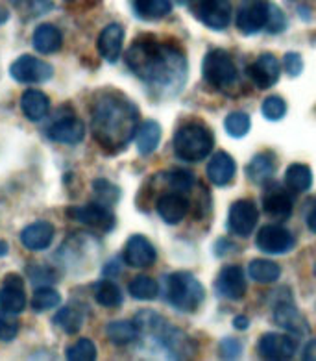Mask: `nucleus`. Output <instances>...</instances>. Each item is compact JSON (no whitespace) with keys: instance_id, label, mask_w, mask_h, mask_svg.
<instances>
[{"instance_id":"obj_1","label":"nucleus","mask_w":316,"mask_h":361,"mask_svg":"<svg viewBox=\"0 0 316 361\" xmlns=\"http://www.w3.org/2000/svg\"><path fill=\"white\" fill-rule=\"evenodd\" d=\"M129 71L158 97L178 94L187 80V60L179 49L156 39H137L126 52Z\"/></svg>"},{"instance_id":"obj_2","label":"nucleus","mask_w":316,"mask_h":361,"mask_svg":"<svg viewBox=\"0 0 316 361\" xmlns=\"http://www.w3.org/2000/svg\"><path fill=\"white\" fill-rule=\"evenodd\" d=\"M91 130L102 149L119 152L139 130V108L120 93H104L93 106Z\"/></svg>"},{"instance_id":"obj_3","label":"nucleus","mask_w":316,"mask_h":361,"mask_svg":"<svg viewBox=\"0 0 316 361\" xmlns=\"http://www.w3.org/2000/svg\"><path fill=\"white\" fill-rule=\"evenodd\" d=\"M165 297L168 304L178 312L193 313L202 306L206 291L191 272L178 271L165 278Z\"/></svg>"},{"instance_id":"obj_4","label":"nucleus","mask_w":316,"mask_h":361,"mask_svg":"<svg viewBox=\"0 0 316 361\" xmlns=\"http://www.w3.org/2000/svg\"><path fill=\"white\" fill-rule=\"evenodd\" d=\"M215 135L203 123H187L174 135V152L183 161L196 164L213 152Z\"/></svg>"},{"instance_id":"obj_5","label":"nucleus","mask_w":316,"mask_h":361,"mask_svg":"<svg viewBox=\"0 0 316 361\" xmlns=\"http://www.w3.org/2000/svg\"><path fill=\"white\" fill-rule=\"evenodd\" d=\"M202 75L203 80L218 91L229 90L239 80L237 65L232 56L222 49L209 50L208 56L203 58Z\"/></svg>"},{"instance_id":"obj_6","label":"nucleus","mask_w":316,"mask_h":361,"mask_svg":"<svg viewBox=\"0 0 316 361\" xmlns=\"http://www.w3.org/2000/svg\"><path fill=\"white\" fill-rule=\"evenodd\" d=\"M67 215H69L70 221H76V223L84 224L87 228H93V230H99L102 233L111 232L115 224H117V219H115L113 212L100 202L72 206V208L67 209Z\"/></svg>"},{"instance_id":"obj_7","label":"nucleus","mask_w":316,"mask_h":361,"mask_svg":"<svg viewBox=\"0 0 316 361\" xmlns=\"http://www.w3.org/2000/svg\"><path fill=\"white\" fill-rule=\"evenodd\" d=\"M11 78L19 84H43L54 76V67L45 60H39L35 56H19L10 67Z\"/></svg>"},{"instance_id":"obj_8","label":"nucleus","mask_w":316,"mask_h":361,"mask_svg":"<svg viewBox=\"0 0 316 361\" xmlns=\"http://www.w3.org/2000/svg\"><path fill=\"white\" fill-rule=\"evenodd\" d=\"M259 221V209L252 200H237L232 204L229 213H227V228L229 232L239 235V238H248L252 235Z\"/></svg>"},{"instance_id":"obj_9","label":"nucleus","mask_w":316,"mask_h":361,"mask_svg":"<svg viewBox=\"0 0 316 361\" xmlns=\"http://www.w3.org/2000/svg\"><path fill=\"white\" fill-rule=\"evenodd\" d=\"M294 245V235L277 224H267L257 232L255 247L265 254H286L291 252Z\"/></svg>"},{"instance_id":"obj_10","label":"nucleus","mask_w":316,"mask_h":361,"mask_svg":"<svg viewBox=\"0 0 316 361\" xmlns=\"http://www.w3.org/2000/svg\"><path fill=\"white\" fill-rule=\"evenodd\" d=\"M198 20L211 30H226L232 20V4L229 0H200L196 6Z\"/></svg>"},{"instance_id":"obj_11","label":"nucleus","mask_w":316,"mask_h":361,"mask_svg":"<svg viewBox=\"0 0 316 361\" xmlns=\"http://www.w3.org/2000/svg\"><path fill=\"white\" fill-rule=\"evenodd\" d=\"M268 2L265 0H244L237 11V28L244 35L261 32L267 26Z\"/></svg>"},{"instance_id":"obj_12","label":"nucleus","mask_w":316,"mask_h":361,"mask_svg":"<svg viewBox=\"0 0 316 361\" xmlns=\"http://www.w3.org/2000/svg\"><path fill=\"white\" fill-rule=\"evenodd\" d=\"M26 304L28 300L25 293V280L19 274H8L0 287V310L19 315L26 310Z\"/></svg>"},{"instance_id":"obj_13","label":"nucleus","mask_w":316,"mask_h":361,"mask_svg":"<svg viewBox=\"0 0 316 361\" xmlns=\"http://www.w3.org/2000/svg\"><path fill=\"white\" fill-rule=\"evenodd\" d=\"M296 341L292 337L283 336V334H265L257 345L259 356L274 361L291 360L296 354Z\"/></svg>"},{"instance_id":"obj_14","label":"nucleus","mask_w":316,"mask_h":361,"mask_svg":"<svg viewBox=\"0 0 316 361\" xmlns=\"http://www.w3.org/2000/svg\"><path fill=\"white\" fill-rule=\"evenodd\" d=\"M156 257H158V252H156L153 245L150 243V239H146L141 233L132 235L124 247V262L129 267L146 269L156 263Z\"/></svg>"},{"instance_id":"obj_15","label":"nucleus","mask_w":316,"mask_h":361,"mask_svg":"<svg viewBox=\"0 0 316 361\" xmlns=\"http://www.w3.org/2000/svg\"><path fill=\"white\" fill-rule=\"evenodd\" d=\"M218 297L227 298V300H241L246 293V278L244 272L237 265H227L218 272L217 282H215Z\"/></svg>"},{"instance_id":"obj_16","label":"nucleus","mask_w":316,"mask_h":361,"mask_svg":"<svg viewBox=\"0 0 316 361\" xmlns=\"http://www.w3.org/2000/svg\"><path fill=\"white\" fill-rule=\"evenodd\" d=\"M54 235V224L49 223V221H37V223L28 224L20 232V243H23V247L32 250V252H41V250H46L52 245Z\"/></svg>"},{"instance_id":"obj_17","label":"nucleus","mask_w":316,"mask_h":361,"mask_svg":"<svg viewBox=\"0 0 316 361\" xmlns=\"http://www.w3.org/2000/svg\"><path fill=\"white\" fill-rule=\"evenodd\" d=\"M248 75L259 90H268L282 76V65L276 56L263 54L255 63L248 67Z\"/></svg>"},{"instance_id":"obj_18","label":"nucleus","mask_w":316,"mask_h":361,"mask_svg":"<svg viewBox=\"0 0 316 361\" xmlns=\"http://www.w3.org/2000/svg\"><path fill=\"white\" fill-rule=\"evenodd\" d=\"M124 45V28L119 23H111L100 32L99 41H96V49L99 54L109 63H117L122 54Z\"/></svg>"},{"instance_id":"obj_19","label":"nucleus","mask_w":316,"mask_h":361,"mask_svg":"<svg viewBox=\"0 0 316 361\" xmlns=\"http://www.w3.org/2000/svg\"><path fill=\"white\" fill-rule=\"evenodd\" d=\"M49 135L54 143L61 145H78L85 137V124L76 117H63V119L56 121L49 130Z\"/></svg>"},{"instance_id":"obj_20","label":"nucleus","mask_w":316,"mask_h":361,"mask_svg":"<svg viewBox=\"0 0 316 361\" xmlns=\"http://www.w3.org/2000/svg\"><path fill=\"white\" fill-rule=\"evenodd\" d=\"M158 341L165 346V350L170 352V356L174 357H189L193 356L196 346L189 339L182 330L178 328L168 326L165 322V326L158 331Z\"/></svg>"},{"instance_id":"obj_21","label":"nucleus","mask_w":316,"mask_h":361,"mask_svg":"<svg viewBox=\"0 0 316 361\" xmlns=\"http://www.w3.org/2000/svg\"><path fill=\"white\" fill-rule=\"evenodd\" d=\"M274 321L279 328L291 331L294 336H305L309 334V326H307L305 319L296 310V306L292 304V300L279 302L274 310Z\"/></svg>"},{"instance_id":"obj_22","label":"nucleus","mask_w":316,"mask_h":361,"mask_svg":"<svg viewBox=\"0 0 316 361\" xmlns=\"http://www.w3.org/2000/svg\"><path fill=\"white\" fill-rule=\"evenodd\" d=\"M235 174H237V164L229 154L222 152V150L213 154V158L208 164V178L213 185L224 188V185L233 182Z\"/></svg>"},{"instance_id":"obj_23","label":"nucleus","mask_w":316,"mask_h":361,"mask_svg":"<svg viewBox=\"0 0 316 361\" xmlns=\"http://www.w3.org/2000/svg\"><path fill=\"white\" fill-rule=\"evenodd\" d=\"M292 208H294L292 197L286 193L285 189L277 188V185H272L267 193L263 195V209L268 217L285 221V219L291 217Z\"/></svg>"},{"instance_id":"obj_24","label":"nucleus","mask_w":316,"mask_h":361,"mask_svg":"<svg viewBox=\"0 0 316 361\" xmlns=\"http://www.w3.org/2000/svg\"><path fill=\"white\" fill-rule=\"evenodd\" d=\"M158 213L167 224H179L189 213V200L183 193H167L158 200Z\"/></svg>"},{"instance_id":"obj_25","label":"nucleus","mask_w":316,"mask_h":361,"mask_svg":"<svg viewBox=\"0 0 316 361\" xmlns=\"http://www.w3.org/2000/svg\"><path fill=\"white\" fill-rule=\"evenodd\" d=\"M20 109L26 119L32 123L43 121L50 109L49 94L39 90H26L20 97Z\"/></svg>"},{"instance_id":"obj_26","label":"nucleus","mask_w":316,"mask_h":361,"mask_svg":"<svg viewBox=\"0 0 316 361\" xmlns=\"http://www.w3.org/2000/svg\"><path fill=\"white\" fill-rule=\"evenodd\" d=\"M274 173H276V156L268 152V150L253 156V159L246 167L248 178L252 180L253 183H257V185L270 182L274 178Z\"/></svg>"},{"instance_id":"obj_27","label":"nucleus","mask_w":316,"mask_h":361,"mask_svg":"<svg viewBox=\"0 0 316 361\" xmlns=\"http://www.w3.org/2000/svg\"><path fill=\"white\" fill-rule=\"evenodd\" d=\"M34 49L39 54H56L63 45V35L54 25H41L35 28L34 37H32Z\"/></svg>"},{"instance_id":"obj_28","label":"nucleus","mask_w":316,"mask_h":361,"mask_svg":"<svg viewBox=\"0 0 316 361\" xmlns=\"http://www.w3.org/2000/svg\"><path fill=\"white\" fill-rule=\"evenodd\" d=\"M132 6L143 20H159L172 11V0H132Z\"/></svg>"},{"instance_id":"obj_29","label":"nucleus","mask_w":316,"mask_h":361,"mask_svg":"<svg viewBox=\"0 0 316 361\" xmlns=\"http://www.w3.org/2000/svg\"><path fill=\"white\" fill-rule=\"evenodd\" d=\"M137 150L141 156H148L159 147L161 141V126L156 121H144L137 130Z\"/></svg>"},{"instance_id":"obj_30","label":"nucleus","mask_w":316,"mask_h":361,"mask_svg":"<svg viewBox=\"0 0 316 361\" xmlns=\"http://www.w3.org/2000/svg\"><path fill=\"white\" fill-rule=\"evenodd\" d=\"M285 185L294 193H307L312 188V171L303 164H292L285 173Z\"/></svg>"},{"instance_id":"obj_31","label":"nucleus","mask_w":316,"mask_h":361,"mask_svg":"<svg viewBox=\"0 0 316 361\" xmlns=\"http://www.w3.org/2000/svg\"><path fill=\"white\" fill-rule=\"evenodd\" d=\"M85 321V313L76 306H65L61 307L60 312L54 315V324L56 326H60L65 334H69V336H75L82 330Z\"/></svg>"},{"instance_id":"obj_32","label":"nucleus","mask_w":316,"mask_h":361,"mask_svg":"<svg viewBox=\"0 0 316 361\" xmlns=\"http://www.w3.org/2000/svg\"><path fill=\"white\" fill-rule=\"evenodd\" d=\"M108 339L117 346H126L139 337V330L132 321H113L106 328Z\"/></svg>"},{"instance_id":"obj_33","label":"nucleus","mask_w":316,"mask_h":361,"mask_svg":"<svg viewBox=\"0 0 316 361\" xmlns=\"http://www.w3.org/2000/svg\"><path fill=\"white\" fill-rule=\"evenodd\" d=\"M248 274L257 283H274L282 276V267L270 259H253L248 267Z\"/></svg>"},{"instance_id":"obj_34","label":"nucleus","mask_w":316,"mask_h":361,"mask_svg":"<svg viewBox=\"0 0 316 361\" xmlns=\"http://www.w3.org/2000/svg\"><path fill=\"white\" fill-rule=\"evenodd\" d=\"M94 300L104 307H119L122 304L120 287L111 280H100L94 283Z\"/></svg>"},{"instance_id":"obj_35","label":"nucleus","mask_w":316,"mask_h":361,"mask_svg":"<svg viewBox=\"0 0 316 361\" xmlns=\"http://www.w3.org/2000/svg\"><path fill=\"white\" fill-rule=\"evenodd\" d=\"M128 291L135 300H153V298H158L159 286L153 278L141 274V276H135L129 282Z\"/></svg>"},{"instance_id":"obj_36","label":"nucleus","mask_w":316,"mask_h":361,"mask_svg":"<svg viewBox=\"0 0 316 361\" xmlns=\"http://www.w3.org/2000/svg\"><path fill=\"white\" fill-rule=\"evenodd\" d=\"M61 304V295L56 289H52L50 286L37 287L34 293V297L30 300V306L34 312H49V310H54Z\"/></svg>"},{"instance_id":"obj_37","label":"nucleus","mask_w":316,"mask_h":361,"mask_svg":"<svg viewBox=\"0 0 316 361\" xmlns=\"http://www.w3.org/2000/svg\"><path fill=\"white\" fill-rule=\"evenodd\" d=\"M224 128L232 137L239 139L244 137V135L250 132L252 128V121H250V115L244 114V111H233L226 117L224 121Z\"/></svg>"},{"instance_id":"obj_38","label":"nucleus","mask_w":316,"mask_h":361,"mask_svg":"<svg viewBox=\"0 0 316 361\" xmlns=\"http://www.w3.org/2000/svg\"><path fill=\"white\" fill-rule=\"evenodd\" d=\"M94 197H96V202L104 204V206H113V204L119 202L120 198V189L117 185H113L108 180H94L93 183Z\"/></svg>"},{"instance_id":"obj_39","label":"nucleus","mask_w":316,"mask_h":361,"mask_svg":"<svg viewBox=\"0 0 316 361\" xmlns=\"http://www.w3.org/2000/svg\"><path fill=\"white\" fill-rule=\"evenodd\" d=\"M67 360L69 361H93L96 360V345L91 339H78L75 345L67 348Z\"/></svg>"},{"instance_id":"obj_40","label":"nucleus","mask_w":316,"mask_h":361,"mask_svg":"<svg viewBox=\"0 0 316 361\" xmlns=\"http://www.w3.org/2000/svg\"><path fill=\"white\" fill-rule=\"evenodd\" d=\"M28 276L35 287L52 286L54 282H58V272L49 265H32L28 269Z\"/></svg>"},{"instance_id":"obj_41","label":"nucleus","mask_w":316,"mask_h":361,"mask_svg":"<svg viewBox=\"0 0 316 361\" xmlns=\"http://www.w3.org/2000/svg\"><path fill=\"white\" fill-rule=\"evenodd\" d=\"M261 109H263V115H265V119L279 121L283 119L286 114V102L282 99V97L272 94V97H268V99L263 102Z\"/></svg>"},{"instance_id":"obj_42","label":"nucleus","mask_w":316,"mask_h":361,"mask_svg":"<svg viewBox=\"0 0 316 361\" xmlns=\"http://www.w3.org/2000/svg\"><path fill=\"white\" fill-rule=\"evenodd\" d=\"M19 334V321L13 313H6L0 310V341H13Z\"/></svg>"},{"instance_id":"obj_43","label":"nucleus","mask_w":316,"mask_h":361,"mask_svg":"<svg viewBox=\"0 0 316 361\" xmlns=\"http://www.w3.org/2000/svg\"><path fill=\"white\" fill-rule=\"evenodd\" d=\"M168 183H170V188L174 191H178V193H187L191 191L194 185V176L193 173H189V171H172V173H168L167 176Z\"/></svg>"},{"instance_id":"obj_44","label":"nucleus","mask_w":316,"mask_h":361,"mask_svg":"<svg viewBox=\"0 0 316 361\" xmlns=\"http://www.w3.org/2000/svg\"><path fill=\"white\" fill-rule=\"evenodd\" d=\"M286 19L283 16V11L277 8L276 4H268V19H267V28L270 34H279V32L285 30Z\"/></svg>"},{"instance_id":"obj_45","label":"nucleus","mask_w":316,"mask_h":361,"mask_svg":"<svg viewBox=\"0 0 316 361\" xmlns=\"http://www.w3.org/2000/svg\"><path fill=\"white\" fill-rule=\"evenodd\" d=\"M218 350H220V357H224V360H235V357L241 356L242 341L237 337H224Z\"/></svg>"},{"instance_id":"obj_46","label":"nucleus","mask_w":316,"mask_h":361,"mask_svg":"<svg viewBox=\"0 0 316 361\" xmlns=\"http://www.w3.org/2000/svg\"><path fill=\"white\" fill-rule=\"evenodd\" d=\"M283 65H285V71L291 76H300L301 71H303V61H301L300 54H296V52H286L283 56Z\"/></svg>"},{"instance_id":"obj_47","label":"nucleus","mask_w":316,"mask_h":361,"mask_svg":"<svg viewBox=\"0 0 316 361\" xmlns=\"http://www.w3.org/2000/svg\"><path fill=\"white\" fill-rule=\"evenodd\" d=\"M303 360L316 361V339H312V341L303 348Z\"/></svg>"},{"instance_id":"obj_48","label":"nucleus","mask_w":316,"mask_h":361,"mask_svg":"<svg viewBox=\"0 0 316 361\" xmlns=\"http://www.w3.org/2000/svg\"><path fill=\"white\" fill-rule=\"evenodd\" d=\"M307 226L312 233H316V206H312V209L307 215Z\"/></svg>"},{"instance_id":"obj_49","label":"nucleus","mask_w":316,"mask_h":361,"mask_svg":"<svg viewBox=\"0 0 316 361\" xmlns=\"http://www.w3.org/2000/svg\"><path fill=\"white\" fill-rule=\"evenodd\" d=\"M233 326L237 328V330H246V328L250 326V321H248V317H235Z\"/></svg>"},{"instance_id":"obj_50","label":"nucleus","mask_w":316,"mask_h":361,"mask_svg":"<svg viewBox=\"0 0 316 361\" xmlns=\"http://www.w3.org/2000/svg\"><path fill=\"white\" fill-rule=\"evenodd\" d=\"M8 17H10V13H8L4 8H0V25H4L6 20H8Z\"/></svg>"},{"instance_id":"obj_51","label":"nucleus","mask_w":316,"mask_h":361,"mask_svg":"<svg viewBox=\"0 0 316 361\" xmlns=\"http://www.w3.org/2000/svg\"><path fill=\"white\" fill-rule=\"evenodd\" d=\"M8 254V243L0 241V256H6Z\"/></svg>"},{"instance_id":"obj_52","label":"nucleus","mask_w":316,"mask_h":361,"mask_svg":"<svg viewBox=\"0 0 316 361\" xmlns=\"http://www.w3.org/2000/svg\"><path fill=\"white\" fill-rule=\"evenodd\" d=\"M315 274H316V265H315Z\"/></svg>"}]
</instances>
